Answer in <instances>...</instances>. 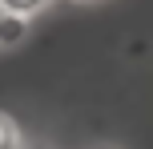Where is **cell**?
<instances>
[{
    "instance_id": "obj_4",
    "label": "cell",
    "mask_w": 153,
    "mask_h": 149,
    "mask_svg": "<svg viewBox=\"0 0 153 149\" xmlns=\"http://www.w3.org/2000/svg\"><path fill=\"white\" fill-rule=\"evenodd\" d=\"M93 149H113V145H93Z\"/></svg>"
},
{
    "instance_id": "obj_3",
    "label": "cell",
    "mask_w": 153,
    "mask_h": 149,
    "mask_svg": "<svg viewBox=\"0 0 153 149\" xmlns=\"http://www.w3.org/2000/svg\"><path fill=\"white\" fill-rule=\"evenodd\" d=\"M40 4H45V0H0V8H4V12H16V16H24V20H28Z\"/></svg>"
},
{
    "instance_id": "obj_2",
    "label": "cell",
    "mask_w": 153,
    "mask_h": 149,
    "mask_svg": "<svg viewBox=\"0 0 153 149\" xmlns=\"http://www.w3.org/2000/svg\"><path fill=\"white\" fill-rule=\"evenodd\" d=\"M0 149H20V129H16L12 117L0 113Z\"/></svg>"
},
{
    "instance_id": "obj_1",
    "label": "cell",
    "mask_w": 153,
    "mask_h": 149,
    "mask_svg": "<svg viewBox=\"0 0 153 149\" xmlns=\"http://www.w3.org/2000/svg\"><path fill=\"white\" fill-rule=\"evenodd\" d=\"M24 32H28V20L16 12H0V44H20Z\"/></svg>"
},
{
    "instance_id": "obj_5",
    "label": "cell",
    "mask_w": 153,
    "mask_h": 149,
    "mask_svg": "<svg viewBox=\"0 0 153 149\" xmlns=\"http://www.w3.org/2000/svg\"><path fill=\"white\" fill-rule=\"evenodd\" d=\"M0 12H4V8H0Z\"/></svg>"
}]
</instances>
